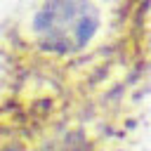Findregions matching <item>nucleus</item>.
I'll list each match as a JSON object with an SVG mask.
<instances>
[{
  "label": "nucleus",
  "instance_id": "f257e3e1",
  "mask_svg": "<svg viewBox=\"0 0 151 151\" xmlns=\"http://www.w3.org/2000/svg\"><path fill=\"white\" fill-rule=\"evenodd\" d=\"M120 0H38L17 26V52L40 68L94 66L120 40Z\"/></svg>",
  "mask_w": 151,
  "mask_h": 151
}]
</instances>
